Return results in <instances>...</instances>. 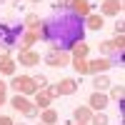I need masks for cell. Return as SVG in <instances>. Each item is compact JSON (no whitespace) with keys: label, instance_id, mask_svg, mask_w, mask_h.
Instances as JSON below:
<instances>
[{"label":"cell","instance_id":"7a4b0ae2","mask_svg":"<svg viewBox=\"0 0 125 125\" xmlns=\"http://www.w3.org/2000/svg\"><path fill=\"white\" fill-rule=\"evenodd\" d=\"M10 88H13L15 93H20V95H28V98L38 93V85H35L33 75H13V80H10Z\"/></svg>","mask_w":125,"mask_h":125},{"label":"cell","instance_id":"30bf717a","mask_svg":"<svg viewBox=\"0 0 125 125\" xmlns=\"http://www.w3.org/2000/svg\"><path fill=\"white\" fill-rule=\"evenodd\" d=\"M40 40V35H38V30H25L23 35H20V50H33V45Z\"/></svg>","mask_w":125,"mask_h":125},{"label":"cell","instance_id":"9c48e42d","mask_svg":"<svg viewBox=\"0 0 125 125\" xmlns=\"http://www.w3.org/2000/svg\"><path fill=\"white\" fill-rule=\"evenodd\" d=\"M78 88H80V83H78L75 78H62V80L58 83L60 95H75V93H78Z\"/></svg>","mask_w":125,"mask_h":125},{"label":"cell","instance_id":"44dd1931","mask_svg":"<svg viewBox=\"0 0 125 125\" xmlns=\"http://www.w3.org/2000/svg\"><path fill=\"white\" fill-rule=\"evenodd\" d=\"M100 53H103V58H108L113 53H118V48H115L113 40H103V43H100Z\"/></svg>","mask_w":125,"mask_h":125},{"label":"cell","instance_id":"4dcf8cb0","mask_svg":"<svg viewBox=\"0 0 125 125\" xmlns=\"http://www.w3.org/2000/svg\"><path fill=\"white\" fill-rule=\"evenodd\" d=\"M30 3H43V0H30Z\"/></svg>","mask_w":125,"mask_h":125},{"label":"cell","instance_id":"ffe728a7","mask_svg":"<svg viewBox=\"0 0 125 125\" xmlns=\"http://www.w3.org/2000/svg\"><path fill=\"white\" fill-rule=\"evenodd\" d=\"M23 25H25V30H38V28H40V18H38L35 13H28Z\"/></svg>","mask_w":125,"mask_h":125},{"label":"cell","instance_id":"4316f807","mask_svg":"<svg viewBox=\"0 0 125 125\" xmlns=\"http://www.w3.org/2000/svg\"><path fill=\"white\" fill-rule=\"evenodd\" d=\"M0 125H15L10 115H0Z\"/></svg>","mask_w":125,"mask_h":125},{"label":"cell","instance_id":"9a60e30c","mask_svg":"<svg viewBox=\"0 0 125 125\" xmlns=\"http://www.w3.org/2000/svg\"><path fill=\"white\" fill-rule=\"evenodd\" d=\"M73 118H75L78 123H90V118H93V110H90L88 105H78L75 110H73Z\"/></svg>","mask_w":125,"mask_h":125},{"label":"cell","instance_id":"83f0119b","mask_svg":"<svg viewBox=\"0 0 125 125\" xmlns=\"http://www.w3.org/2000/svg\"><path fill=\"white\" fill-rule=\"evenodd\" d=\"M115 35H123V23H115Z\"/></svg>","mask_w":125,"mask_h":125},{"label":"cell","instance_id":"52a82bcc","mask_svg":"<svg viewBox=\"0 0 125 125\" xmlns=\"http://www.w3.org/2000/svg\"><path fill=\"white\" fill-rule=\"evenodd\" d=\"M120 13H123V0H103V5H100V15L118 18Z\"/></svg>","mask_w":125,"mask_h":125},{"label":"cell","instance_id":"d590c367","mask_svg":"<svg viewBox=\"0 0 125 125\" xmlns=\"http://www.w3.org/2000/svg\"><path fill=\"white\" fill-rule=\"evenodd\" d=\"M62 3H68V0H62Z\"/></svg>","mask_w":125,"mask_h":125},{"label":"cell","instance_id":"d6a6232c","mask_svg":"<svg viewBox=\"0 0 125 125\" xmlns=\"http://www.w3.org/2000/svg\"><path fill=\"white\" fill-rule=\"evenodd\" d=\"M10 3H20V0H10Z\"/></svg>","mask_w":125,"mask_h":125},{"label":"cell","instance_id":"8992f818","mask_svg":"<svg viewBox=\"0 0 125 125\" xmlns=\"http://www.w3.org/2000/svg\"><path fill=\"white\" fill-rule=\"evenodd\" d=\"M68 8H70V13H75V15L83 18V20H85V18L93 13L90 0H68Z\"/></svg>","mask_w":125,"mask_h":125},{"label":"cell","instance_id":"7c38bea8","mask_svg":"<svg viewBox=\"0 0 125 125\" xmlns=\"http://www.w3.org/2000/svg\"><path fill=\"white\" fill-rule=\"evenodd\" d=\"M10 105H13V110H18V113H25L30 105H33V100H28V95H20V93H15L13 100H10Z\"/></svg>","mask_w":125,"mask_h":125},{"label":"cell","instance_id":"ba28073f","mask_svg":"<svg viewBox=\"0 0 125 125\" xmlns=\"http://www.w3.org/2000/svg\"><path fill=\"white\" fill-rule=\"evenodd\" d=\"M108 95H105V93H100V90H95V93H93V95H90V100H88V108L93 110V113H103V110H105V105H108Z\"/></svg>","mask_w":125,"mask_h":125},{"label":"cell","instance_id":"5bb4252c","mask_svg":"<svg viewBox=\"0 0 125 125\" xmlns=\"http://www.w3.org/2000/svg\"><path fill=\"white\" fill-rule=\"evenodd\" d=\"M83 23H85V30H103V23H105V20H103V15H98V13H90L85 20H83Z\"/></svg>","mask_w":125,"mask_h":125},{"label":"cell","instance_id":"e0dca14e","mask_svg":"<svg viewBox=\"0 0 125 125\" xmlns=\"http://www.w3.org/2000/svg\"><path fill=\"white\" fill-rule=\"evenodd\" d=\"M70 65L75 68L78 75H90L88 73V58H70Z\"/></svg>","mask_w":125,"mask_h":125},{"label":"cell","instance_id":"4fadbf2b","mask_svg":"<svg viewBox=\"0 0 125 125\" xmlns=\"http://www.w3.org/2000/svg\"><path fill=\"white\" fill-rule=\"evenodd\" d=\"M50 103H53V98L48 95V90H45V88L35 93V100H33V105H35L38 110H45V108H50Z\"/></svg>","mask_w":125,"mask_h":125},{"label":"cell","instance_id":"8fae6325","mask_svg":"<svg viewBox=\"0 0 125 125\" xmlns=\"http://www.w3.org/2000/svg\"><path fill=\"white\" fill-rule=\"evenodd\" d=\"M15 68H18V62L10 58V55H0V75L13 78L15 75Z\"/></svg>","mask_w":125,"mask_h":125},{"label":"cell","instance_id":"484cf974","mask_svg":"<svg viewBox=\"0 0 125 125\" xmlns=\"http://www.w3.org/2000/svg\"><path fill=\"white\" fill-rule=\"evenodd\" d=\"M38 113H40V110H38L35 105H30V108H28V110L23 113V115H25V118H38Z\"/></svg>","mask_w":125,"mask_h":125},{"label":"cell","instance_id":"e575fe53","mask_svg":"<svg viewBox=\"0 0 125 125\" xmlns=\"http://www.w3.org/2000/svg\"><path fill=\"white\" fill-rule=\"evenodd\" d=\"M15 125H25V123H15Z\"/></svg>","mask_w":125,"mask_h":125},{"label":"cell","instance_id":"7402d4cb","mask_svg":"<svg viewBox=\"0 0 125 125\" xmlns=\"http://www.w3.org/2000/svg\"><path fill=\"white\" fill-rule=\"evenodd\" d=\"M123 95H125V88H123V85H113V88H110L108 100H118V103H120V100H123Z\"/></svg>","mask_w":125,"mask_h":125},{"label":"cell","instance_id":"603a6c76","mask_svg":"<svg viewBox=\"0 0 125 125\" xmlns=\"http://www.w3.org/2000/svg\"><path fill=\"white\" fill-rule=\"evenodd\" d=\"M90 123L93 125H108V115H105V113H93Z\"/></svg>","mask_w":125,"mask_h":125},{"label":"cell","instance_id":"8d00e7d4","mask_svg":"<svg viewBox=\"0 0 125 125\" xmlns=\"http://www.w3.org/2000/svg\"><path fill=\"white\" fill-rule=\"evenodd\" d=\"M62 125H68V123H62Z\"/></svg>","mask_w":125,"mask_h":125},{"label":"cell","instance_id":"3957f363","mask_svg":"<svg viewBox=\"0 0 125 125\" xmlns=\"http://www.w3.org/2000/svg\"><path fill=\"white\" fill-rule=\"evenodd\" d=\"M43 60H45V65H50V68H65V65H70V53H68V50L50 48L48 53L43 55Z\"/></svg>","mask_w":125,"mask_h":125},{"label":"cell","instance_id":"f546056e","mask_svg":"<svg viewBox=\"0 0 125 125\" xmlns=\"http://www.w3.org/2000/svg\"><path fill=\"white\" fill-rule=\"evenodd\" d=\"M5 88H8V83H5V80H0V93H5Z\"/></svg>","mask_w":125,"mask_h":125},{"label":"cell","instance_id":"cb8c5ba5","mask_svg":"<svg viewBox=\"0 0 125 125\" xmlns=\"http://www.w3.org/2000/svg\"><path fill=\"white\" fill-rule=\"evenodd\" d=\"M33 80H35V85H38V90H43V88H48V78H45V75H33Z\"/></svg>","mask_w":125,"mask_h":125},{"label":"cell","instance_id":"1f68e13d","mask_svg":"<svg viewBox=\"0 0 125 125\" xmlns=\"http://www.w3.org/2000/svg\"><path fill=\"white\" fill-rule=\"evenodd\" d=\"M75 125H88V123H75Z\"/></svg>","mask_w":125,"mask_h":125},{"label":"cell","instance_id":"6da1fadb","mask_svg":"<svg viewBox=\"0 0 125 125\" xmlns=\"http://www.w3.org/2000/svg\"><path fill=\"white\" fill-rule=\"evenodd\" d=\"M38 35L50 48L68 50L70 53L78 43L85 40V23H83V18H78L75 13H70V8H65V10H50V18L40 20Z\"/></svg>","mask_w":125,"mask_h":125},{"label":"cell","instance_id":"2e32d148","mask_svg":"<svg viewBox=\"0 0 125 125\" xmlns=\"http://www.w3.org/2000/svg\"><path fill=\"white\" fill-rule=\"evenodd\" d=\"M40 123H45V125H58V110H53V108L40 110Z\"/></svg>","mask_w":125,"mask_h":125},{"label":"cell","instance_id":"ac0fdd59","mask_svg":"<svg viewBox=\"0 0 125 125\" xmlns=\"http://www.w3.org/2000/svg\"><path fill=\"white\" fill-rule=\"evenodd\" d=\"M90 55V45L85 43V40H83V43H78L75 48L70 50V58H88Z\"/></svg>","mask_w":125,"mask_h":125},{"label":"cell","instance_id":"f1b7e54d","mask_svg":"<svg viewBox=\"0 0 125 125\" xmlns=\"http://www.w3.org/2000/svg\"><path fill=\"white\" fill-rule=\"evenodd\" d=\"M8 103V98H5V93H0V105H5Z\"/></svg>","mask_w":125,"mask_h":125},{"label":"cell","instance_id":"d6986e66","mask_svg":"<svg viewBox=\"0 0 125 125\" xmlns=\"http://www.w3.org/2000/svg\"><path fill=\"white\" fill-rule=\"evenodd\" d=\"M93 85H95V90H100V93H103V90H108V88L113 85V80H110V78L105 75V73H100V75H95Z\"/></svg>","mask_w":125,"mask_h":125},{"label":"cell","instance_id":"5b68a950","mask_svg":"<svg viewBox=\"0 0 125 125\" xmlns=\"http://www.w3.org/2000/svg\"><path fill=\"white\" fill-rule=\"evenodd\" d=\"M113 65H115V60L110 58H98V60H88V73L90 75H100V73H108Z\"/></svg>","mask_w":125,"mask_h":125},{"label":"cell","instance_id":"d4e9b609","mask_svg":"<svg viewBox=\"0 0 125 125\" xmlns=\"http://www.w3.org/2000/svg\"><path fill=\"white\" fill-rule=\"evenodd\" d=\"M45 90H48V95L53 98V100H55V98H60V90H58V85H48Z\"/></svg>","mask_w":125,"mask_h":125},{"label":"cell","instance_id":"277c9868","mask_svg":"<svg viewBox=\"0 0 125 125\" xmlns=\"http://www.w3.org/2000/svg\"><path fill=\"white\" fill-rule=\"evenodd\" d=\"M43 60V55L38 53V50H18V65H25V68H33L38 62Z\"/></svg>","mask_w":125,"mask_h":125},{"label":"cell","instance_id":"836d02e7","mask_svg":"<svg viewBox=\"0 0 125 125\" xmlns=\"http://www.w3.org/2000/svg\"><path fill=\"white\" fill-rule=\"evenodd\" d=\"M38 125H45V123H40V120H38Z\"/></svg>","mask_w":125,"mask_h":125}]
</instances>
